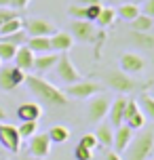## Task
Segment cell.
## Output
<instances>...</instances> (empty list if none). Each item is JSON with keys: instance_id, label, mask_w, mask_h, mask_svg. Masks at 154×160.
Here are the masks:
<instances>
[{"instance_id": "6da1fadb", "label": "cell", "mask_w": 154, "mask_h": 160, "mask_svg": "<svg viewBox=\"0 0 154 160\" xmlns=\"http://www.w3.org/2000/svg\"><path fill=\"white\" fill-rule=\"evenodd\" d=\"M25 84L30 88V93L47 108H65L70 103V97L61 88H57L55 84H51L49 80L40 76H25Z\"/></svg>"}, {"instance_id": "7a4b0ae2", "label": "cell", "mask_w": 154, "mask_h": 160, "mask_svg": "<svg viewBox=\"0 0 154 160\" xmlns=\"http://www.w3.org/2000/svg\"><path fill=\"white\" fill-rule=\"evenodd\" d=\"M154 150V128H141L137 137H133V141L125 150V160H150Z\"/></svg>"}, {"instance_id": "3957f363", "label": "cell", "mask_w": 154, "mask_h": 160, "mask_svg": "<svg viewBox=\"0 0 154 160\" xmlns=\"http://www.w3.org/2000/svg\"><path fill=\"white\" fill-rule=\"evenodd\" d=\"M104 82L108 87L116 91V93H121V95H127V93H135V91H141V88H146L148 84H141L139 80H135L133 76L129 74L121 72V70H112V72L104 74Z\"/></svg>"}, {"instance_id": "277c9868", "label": "cell", "mask_w": 154, "mask_h": 160, "mask_svg": "<svg viewBox=\"0 0 154 160\" xmlns=\"http://www.w3.org/2000/svg\"><path fill=\"white\" fill-rule=\"evenodd\" d=\"M70 34H72L74 42H80V44H95L99 30L91 23V21H87V19H72Z\"/></svg>"}, {"instance_id": "5b68a950", "label": "cell", "mask_w": 154, "mask_h": 160, "mask_svg": "<svg viewBox=\"0 0 154 160\" xmlns=\"http://www.w3.org/2000/svg\"><path fill=\"white\" fill-rule=\"evenodd\" d=\"M101 91H104V87L99 82H95V80H78V82L68 84L64 88V93L68 97H72V99H91Z\"/></svg>"}, {"instance_id": "8992f818", "label": "cell", "mask_w": 154, "mask_h": 160, "mask_svg": "<svg viewBox=\"0 0 154 160\" xmlns=\"http://www.w3.org/2000/svg\"><path fill=\"white\" fill-rule=\"evenodd\" d=\"M55 72H57V76H59V80L65 82V87H68V84H74V82H78V80H82L80 72L76 70V65L72 63V59H70L68 53H61V55L57 57Z\"/></svg>"}, {"instance_id": "52a82bcc", "label": "cell", "mask_w": 154, "mask_h": 160, "mask_svg": "<svg viewBox=\"0 0 154 160\" xmlns=\"http://www.w3.org/2000/svg\"><path fill=\"white\" fill-rule=\"evenodd\" d=\"M23 30L28 36H47L51 38L57 32V25L49 19H42V17H30L23 21Z\"/></svg>"}, {"instance_id": "ba28073f", "label": "cell", "mask_w": 154, "mask_h": 160, "mask_svg": "<svg viewBox=\"0 0 154 160\" xmlns=\"http://www.w3.org/2000/svg\"><path fill=\"white\" fill-rule=\"evenodd\" d=\"M25 76H28V74L21 72L19 68L8 65V68H4V70H0V88H2L4 93H13L19 84L25 82Z\"/></svg>"}, {"instance_id": "9c48e42d", "label": "cell", "mask_w": 154, "mask_h": 160, "mask_svg": "<svg viewBox=\"0 0 154 160\" xmlns=\"http://www.w3.org/2000/svg\"><path fill=\"white\" fill-rule=\"evenodd\" d=\"M110 97L108 95H95L91 97L89 105H87V118L91 120V122H101V120L108 116V110H110Z\"/></svg>"}, {"instance_id": "30bf717a", "label": "cell", "mask_w": 154, "mask_h": 160, "mask_svg": "<svg viewBox=\"0 0 154 160\" xmlns=\"http://www.w3.org/2000/svg\"><path fill=\"white\" fill-rule=\"evenodd\" d=\"M0 145L8 150V152L17 154L19 148H21V137H19V131H17L15 124H4L0 122Z\"/></svg>"}, {"instance_id": "8fae6325", "label": "cell", "mask_w": 154, "mask_h": 160, "mask_svg": "<svg viewBox=\"0 0 154 160\" xmlns=\"http://www.w3.org/2000/svg\"><path fill=\"white\" fill-rule=\"evenodd\" d=\"M118 65H121V72L125 74H139L144 68H146V61L139 53H133V51H127L118 57Z\"/></svg>"}, {"instance_id": "7c38bea8", "label": "cell", "mask_w": 154, "mask_h": 160, "mask_svg": "<svg viewBox=\"0 0 154 160\" xmlns=\"http://www.w3.org/2000/svg\"><path fill=\"white\" fill-rule=\"evenodd\" d=\"M51 139L47 133H36V135L30 137V154H32V158H47L51 154Z\"/></svg>"}, {"instance_id": "4fadbf2b", "label": "cell", "mask_w": 154, "mask_h": 160, "mask_svg": "<svg viewBox=\"0 0 154 160\" xmlns=\"http://www.w3.org/2000/svg\"><path fill=\"white\" fill-rule=\"evenodd\" d=\"M131 141H133V128H129L127 124H121V127L114 128L112 148H114V152H116V154H122Z\"/></svg>"}, {"instance_id": "5bb4252c", "label": "cell", "mask_w": 154, "mask_h": 160, "mask_svg": "<svg viewBox=\"0 0 154 160\" xmlns=\"http://www.w3.org/2000/svg\"><path fill=\"white\" fill-rule=\"evenodd\" d=\"M127 95H118L110 103V110H108V118H110V124L112 127H121L122 124V116H125V105H127Z\"/></svg>"}, {"instance_id": "9a60e30c", "label": "cell", "mask_w": 154, "mask_h": 160, "mask_svg": "<svg viewBox=\"0 0 154 160\" xmlns=\"http://www.w3.org/2000/svg\"><path fill=\"white\" fill-rule=\"evenodd\" d=\"M74 44H76V42H74L70 32H59V30H57V32L51 36V51H55V53H68Z\"/></svg>"}, {"instance_id": "2e32d148", "label": "cell", "mask_w": 154, "mask_h": 160, "mask_svg": "<svg viewBox=\"0 0 154 160\" xmlns=\"http://www.w3.org/2000/svg\"><path fill=\"white\" fill-rule=\"evenodd\" d=\"M42 116V105L40 103H34V101H28V103H21L17 108V118L21 122H38V118Z\"/></svg>"}, {"instance_id": "e0dca14e", "label": "cell", "mask_w": 154, "mask_h": 160, "mask_svg": "<svg viewBox=\"0 0 154 160\" xmlns=\"http://www.w3.org/2000/svg\"><path fill=\"white\" fill-rule=\"evenodd\" d=\"M34 53L30 51V48L25 47H17V53L15 57H13V61H15V68H19L21 72H30V70H34Z\"/></svg>"}, {"instance_id": "ac0fdd59", "label": "cell", "mask_w": 154, "mask_h": 160, "mask_svg": "<svg viewBox=\"0 0 154 160\" xmlns=\"http://www.w3.org/2000/svg\"><path fill=\"white\" fill-rule=\"evenodd\" d=\"M57 57H59V55H57L55 51L36 55V57H34V70H36V72H49L51 68H55Z\"/></svg>"}, {"instance_id": "d6986e66", "label": "cell", "mask_w": 154, "mask_h": 160, "mask_svg": "<svg viewBox=\"0 0 154 160\" xmlns=\"http://www.w3.org/2000/svg\"><path fill=\"white\" fill-rule=\"evenodd\" d=\"M25 47L30 48L34 55L49 53V51H51V38H47V36H28V40H25Z\"/></svg>"}, {"instance_id": "ffe728a7", "label": "cell", "mask_w": 154, "mask_h": 160, "mask_svg": "<svg viewBox=\"0 0 154 160\" xmlns=\"http://www.w3.org/2000/svg\"><path fill=\"white\" fill-rule=\"evenodd\" d=\"M131 44H135L137 48L144 51H152L154 48V34L152 32H129Z\"/></svg>"}, {"instance_id": "44dd1931", "label": "cell", "mask_w": 154, "mask_h": 160, "mask_svg": "<svg viewBox=\"0 0 154 160\" xmlns=\"http://www.w3.org/2000/svg\"><path fill=\"white\" fill-rule=\"evenodd\" d=\"M114 21H116V8H114V7H101L97 19H95V28L105 30V28L114 25Z\"/></svg>"}, {"instance_id": "7402d4cb", "label": "cell", "mask_w": 154, "mask_h": 160, "mask_svg": "<svg viewBox=\"0 0 154 160\" xmlns=\"http://www.w3.org/2000/svg\"><path fill=\"white\" fill-rule=\"evenodd\" d=\"M93 135L97 139V145H101V148H112V139H114V127L112 124H99Z\"/></svg>"}, {"instance_id": "603a6c76", "label": "cell", "mask_w": 154, "mask_h": 160, "mask_svg": "<svg viewBox=\"0 0 154 160\" xmlns=\"http://www.w3.org/2000/svg\"><path fill=\"white\" fill-rule=\"evenodd\" d=\"M49 139H51V143H55V145H61L65 143L68 139H70V128L65 127V124H53V127L49 128Z\"/></svg>"}, {"instance_id": "cb8c5ba5", "label": "cell", "mask_w": 154, "mask_h": 160, "mask_svg": "<svg viewBox=\"0 0 154 160\" xmlns=\"http://www.w3.org/2000/svg\"><path fill=\"white\" fill-rule=\"evenodd\" d=\"M19 30H23V19L19 15H15V17H11V19H7V21L2 23V28H0V38L11 36V34L19 32Z\"/></svg>"}, {"instance_id": "d4e9b609", "label": "cell", "mask_w": 154, "mask_h": 160, "mask_svg": "<svg viewBox=\"0 0 154 160\" xmlns=\"http://www.w3.org/2000/svg\"><path fill=\"white\" fill-rule=\"evenodd\" d=\"M139 13H141V11H139V4H135V2H125L122 7L116 8V17H121L125 21H133Z\"/></svg>"}, {"instance_id": "484cf974", "label": "cell", "mask_w": 154, "mask_h": 160, "mask_svg": "<svg viewBox=\"0 0 154 160\" xmlns=\"http://www.w3.org/2000/svg\"><path fill=\"white\" fill-rule=\"evenodd\" d=\"M131 23V32H152V28H154V19L152 17H146V15H141L139 13L133 21H129Z\"/></svg>"}, {"instance_id": "4316f807", "label": "cell", "mask_w": 154, "mask_h": 160, "mask_svg": "<svg viewBox=\"0 0 154 160\" xmlns=\"http://www.w3.org/2000/svg\"><path fill=\"white\" fill-rule=\"evenodd\" d=\"M125 124L129 128H133V131H141V128L146 127V116L141 114V110H137L135 114H131L129 118L125 120Z\"/></svg>"}, {"instance_id": "83f0119b", "label": "cell", "mask_w": 154, "mask_h": 160, "mask_svg": "<svg viewBox=\"0 0 154 160\" xmlns=\"http://www.w3.org/2000/svg\"><path fill=\"white\" fill-rule=\"evenodd\" d=\"M137 105H139V110H141V114H144L146 118L154 120V97L152 95H141Z\"/></svg>"}, {"instance_id": "f1b7e54d", "label": "cell", "mask_w": 154, "mask_h": 160, "mask_svg": "<svg viewBox=\"0 0 154 160\" xmlns=\"http://www.w3.org/2000/svg\"><path fill=\"white\" fill-rule=\"evenodd\" d=\"M15 53H17V47H13L11 42L0 38V61H13Z\"/></svg>"}, {"instance_id": "f546056e", "label": "cell", "mask_w": 154, "mask_h": 160, "mask_svg": "<svg viewBox=\"0 0 154 160\" xmlns=\"http://www.w3.org/2000/svg\"><path fill=\"white\" fill-rule=\"evenodd\" d=\"M17 131H19V137H21V139H30L32 135L38 133V122H34V120L21 122V127H17Z\"/></svg>"}, {"instance_id": "4dcf8cb0", "label": "cell", "mask_w": 154, "mask_h": 160, "mask_svg": "<svg viewBox=\"0 0 154 160\" xmlns=\"http://www.w3.org/2000/svg\"><path fill=\"white\" fill-rule=\"evenodd\" d=\"M2 40L11 42L13 47H23V44H25V40H28V34H25V30H19V32L11 34V36H4Z\"/></svg>"}, {"instance_id": "1f68e13d", "label": "cell", "mask_w": 154, "mask_h": 160, "mask_svg": "<svg viewBox=\"0 0 154 160\" xmlns=\"http://www.w3.org/2000/svg\"><path fill=\"white\" fill-rule=\"evenodd\" d=\"M78 145L87 148V150H91V152L99 148V145H97V139H95V135H93V133H85V135L80 137V143H78Z\"/></svg>"}, {"instance_id": "d6a6232c", "label": "cell", "mask_w": 154, "mask_h": 160, "mask_svg": "<svg viewBox=\"0 0 154 160\" xmlns=\"http://www.w3.org/2000/svg\"><path fill=\"white\" fill-rule=\"evenodd\" d=\"M85 13H87V7H82V4H70L68 7L70 19H85Z\"/></svg>"}, {"instance_id": "836d02e7", "label": "cell", "mask_w": 154, "mask_h": 160, "mask_svg": "<svg viewBox=\"0 0 154 160\" xmlns=\"http://www.w3.org/2000/svg\"><path fill=\"white\" fill-rule=\"evenodd\" d=\"M72 154H74V160H93V152L82 148V145H76Z\"/></svg>"}, {"instance_id": "e575fe53", "label": "cell", "mask_w": 154, "mask_h": 160, "mask_svg": "<svg viewBox=\"0 0 154 160\" xmlns=\"http://www.w3.org/2000/svg\"><path fill=\"white\" fill-rule=\"evenodd\" d=\"M99 11H101V4H91V7H87L85 19H87V21H91V23H95V19H97Z\"/></svg>"}, {"instance_id": "d590c367", "label": "cell", "mask_w": 154, "mask_h": 160, "mask_svg": "<svg viewBox=\"0 0 154 160\" xmlns=\"http://www.w3.org/2000/svg\"><path fill=\"white\" fill-rule=\"evenodd\" d=\"M139 11H141V15L154 19V0H144V7L139 8Z\"/></svg>"}, {"instance_id": "8d00e7d4", "label": "cell", "mask_w": 154, "mask_h": 160, "mask_svg": "<svg viewBox=\"0 0 154 160\" xmlns=\"http://www.w3.org/2000/svg\"><path fill=\"white\" fill-rule=\"evenodd\" d=\"M19 15L17 11H13V8H0V28H2V23L7 21V19H11V17Z\"/></svg>"}, {"instance_id": "74e56055", "label": "cell", "mask_w": 154, "mask_h": 160, "mask_svg": "<svg viewBox=\"0 0 154 160\" xmlns=\"http://www.w3.org/2000/svg\"><path fill=\"white\" fill-rule=\"evenodd\" d=\"M30 2H32V0H13V2H11V8H13V11H23Z\"/></svg>"}, {"instance_id": "f35d334b", "label": "cell", "mask_w": 154, "mask_h": 160, "mask_svg": "<svg viewBox=\"0 0 154 160\" xmlns=\"http://www.w3.org/2000/svg\"><path fill=\"white\" fill-rule=\"evenodd\" d=\"M104 160H122V156H121V154H116L112 150V152H105V158Z\"/></svg>"}, {"instance_id": "ab89813d", "label": "cell", "mask_w": 154, "mask_h": 160, "mask_svg": "<svg viewBox=\"0 0 154 160\" xmlns=\"http://www.w3.org/2000/svg\"><path fill=\"white\" fill-rule=\"evenodd\" d=\"M78 4H82V7H91V4H101V0H78Z\"/></svg>"}, {"instance_id": "60d3db41", "label": "cell", "mask_w": 154, "mask_h": 160, "mask_svg": "<svg viewBox=\"0 0 154 160\" xmlns=\"http://www.w3.org/2000/svg\"><path fill=\"white\" fill-rule=\"evenodd\" d=\"M11 2L13 0H0V8H11Z\"/></svg>"}, {"instance_id": "b9f144b4", "label": "cell", "mask_w": 154, "mask_h": 160, "mask_svg": "<svg viewBox=\"0 0 154 160\" xmlns=\"http://www.w3.org/2000/svg\"><path fill=\"white\" fill-rule=\"evenodd\" d=\"M4 118H7V110H4V108H0V122H2Z\"/></svg>"}, {"instance_id": "7bdbcfd3", "label": "cell", "mask_w": 154, "mask_h": 160, "mask_svg": "<svg viewBox=\"0 0 154 160\" xmlns=\"http://www.w3.org/2000/svg\"><path fill=\"white\" fill-rule=\"evenodd\" d=\"M17 160H36V158H17Z\"/></svg>"}, {"instance_id": "ee69618b", "label": "cell", "mask_w": 154, "mask_h": 160, "mask_svg": "<svg viewBox=\"0 0 154 160\" xmlns=\"http://www.w3.org/2000/svg\"><path fill=\"white\" fill-rule=\"evenodd\" d=\"M0 160H2V154H0Z\"/></svg>"}, {"instance_id": "f6af8a7d", "label": "cell", "mask_w": 154, "mask_h": 160, "mask_svg": "<svg viewBox=\"0 0 154 160\" xmlns=\"http://www.w3.org/2000/svg\"><path fill=\"white\" fill-rule=\"evenodd\" d=\"M0 65H2V61H0Z\"/></svg>"}, {"instance_id": "bcb514c9", "label": "cell", "mask_w": 154, "mask_h": 160, "mask_svg": "<svg viewBox=\"0 0 154 160\" xmlns=\"http://www.w3.org/2000/svg\"><path fill=\"white\" fill-rule=\"evenodd\" d=\"M152 160H154V158H152Z\"/></svg>"}]
</instances>
